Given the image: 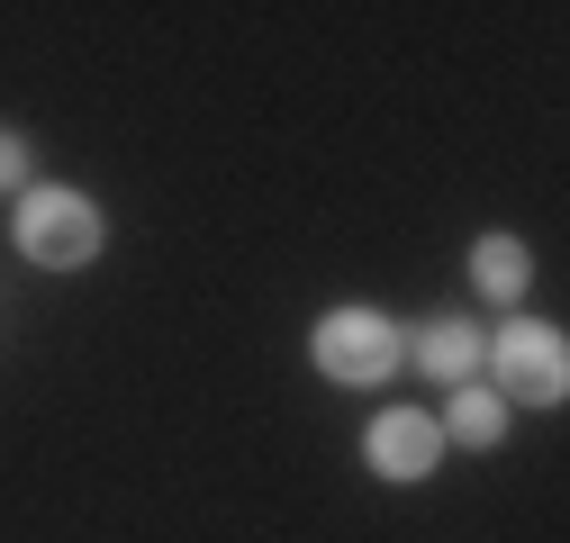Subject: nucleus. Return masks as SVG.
<instances>
[{"instance_id":"6","label":"nucleus","mask_w":570,"mask_h":543,"mask_svg":"<svg viewBox=\"0 0 570 543\" xmlns=\"http://www.w3.org/2000/svg\"><path fill=\"white\" fill-rule=\"evenodd\" d=\"M525 272H534V263H525L517 236H480V245H471V282H480L489 299H517V290H525Z\"/></svg>"},{"instance_id":"5","label":"nucleus","mask_w":570,"mask_h":543,"mask_svg":"<svg viewBox=\"0 0 570 543\" xmlns=\"http://www.w3.org/2000/svg\"><path fill=\"white\" fill-rule=\"evenodd\" d=\"M416 363L435 372V381H471V372H480V335H471L462 317H435V326L416 335Z\"/></svg>"},{"instance_id":"7","label":"nucleus","mask_w":570,"mask_h":543,"mask_svg":"<svg viewBox=\"0 0 570 543\" xmlns=\"http://www.w3.org/2000/svg\"><path fill=\"white\" fill-rule=\"evenodd\" d=\"M444 435L453 444H498V435H508V398H498V389H462L453 417H444Z\"/></svg>"},{"instance_id":"3","label":"nucleus","mask_w":570,"mask_h":543,"mask_svg":"<svg viewBox=\"0 0 570 543\" xmlns=\"http://www.w3.org/2000/svg\"><path fill=\"white\" fill-rule=\"evenodd\" d=\"M489 363H498V381H508L517 398H534V407H552L570 389V345H561L552 326H525V317L489 345Z\"/></svg>"},{"instance_id":"1","label":"nucleus","mask_w":570,"mask_h":543,"mask_svg":"<svg viewBox=\"0 0 570 543\" xmlns=\"http://www.w3.org/2000/svg\"><path fill=\"white\" fill-rule=\"evenodd\" d=\"M308 354H317V372H326V381L372 389V381H390V372H399V354H407V345H399V326H390V317H372V308H335V317L317 326V345H308Z\"/></svg>"},{"instance_id":"4","label":"nucleus","mask_w":570,"mask_h":543,"mask_svg":"<svg viewBox=\"0 0 570 543\" xmlns=\"http://www.w3.org/2000/svg\"><path fill=\"white\" fill-rule=\"evenodd\" d=\"M363 462L381 471V481H425V471L444 462V426L416 417V407H390V417H372V435H363Z\"/></svg>"},{"instance_id":"2","label":"nucleus","mask_w":570,"mask_h":543,"mask_svg":"<svg viewBox=\"0 0 570 543\" xmlns=\"http://www.w3.org/2000/svg\"><path fill=\"white\" fill-rule=\"evenodd\" d=\"M19 245H28L37 263H55V272H73V263L100 254V209H91L82 190H28V209H19Z\"/></svg>"},{"instance_id":"8","label":"nucleus","mask_w":570,"mask_h":543,"mask_svg":"<svg viewBox=\"0 0 570 543\" xmlns=\"http://www.w3.org/2000/svg\"><path fill=\"white\" fill-rule=\"evenodd\" d=\"M19 181H28V146H19L10 127H0V190H19Z\"/></svg>"}]
</instances>
